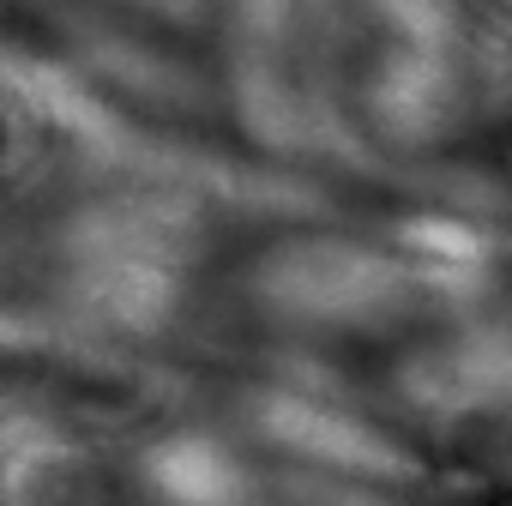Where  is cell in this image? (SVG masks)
Returning a JSON list of instances; mask_svg holds the SVG:
<instances>
[{
    "label": "cell",
    "instance_id": "1",
    "mask_svg": "<svg viewBox=\"0 0 512 506\" xmlns=\"http://www.w3.org/2000/svg\"><path fill=\"white\" fill-rule=\"evenodd\" d=\"M392 290H398V266H386L380 253H362V247H296L278 266V296L326 320L374 314Z\"/></svg>",
    "mask_w": 512,
    "mask_h": 506
},
{
    "label": "cell",
    "instance_id": "2",
    "mask_svg": "<svg viewBox=\"0 0 512 506\" xmlns=\"http://www.w3.org/2000/svg\"><path fill=\"white\" fill-rule=\"evenodd\" d=\"M151 476L175 494V500H223V488L235 482V458L217 446V440H199V434H181V440H163L151 452Z\"/></svg>",
    "mask_w": 512,
    "mask_h": 506
}]
</instances>
